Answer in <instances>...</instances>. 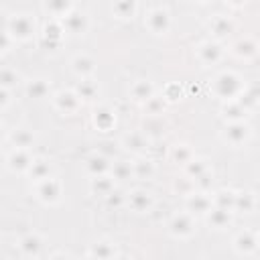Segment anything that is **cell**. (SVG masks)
Listing matches in <instances>:
<instances>
[{
    "label": "cell",
    "instance_id": "6da1fadb",
    "mask_svg": "<svg viewBox=\"0 0 260 260\" xmlns=\"http://www.w3.org/2000/svg\"><path fill=\"white\" fill-rule=\"evenodd\" d=\"M213 89H215V93H217L219 98L228 100V98H234L236 93H240V89H242V81H240V77H238L236 73H232V71H223V73H219V75L215 77Z\"/></svg>",
    "mask_w": 260,
    "mask_h": 260
},
{
    "label": "cell",
    "instance_id": "7a4b0ae2",
    "mask_svg": "<svg viewBox=\"0 0 260 260\" xmlns=\"http://www.w3.org/2000/svg\"><path fill=\"white\" fill-rule=\"evenodd\" d=\"M35 32V20L28 14H16L10 18L8 22V35L10 39H18V41H26L30 39Z\"/></svg>",
    "mask_w": 260,
    "mask_h": 260
},
{
    "label": "cell",
    "instance_id": "3957f363",
    "mask_svg": "<svg viewBox=\"0 0 260 260\" xmlns=\"http://www.w3.org/2000/svg\"><path fill=\"white\" fill-rule=\"evenodd\" d=\"M169 230L175 238H191L195 234V219L191 213H177L171 219Z\"/></svg>",
    "mask_w": 260,
    "mask_h": 260
},
{
    "label": "cell",
    "instance_id": "277c9868",
    "mask_svg": "<svg viewBox=\"0 0 260 260\" xmlns=\"http://www.w3.org/2000/svg\"><path fill=\"white\" fill-rule=\"evenodd\" d=\"M37 197L43 203H57L61 197V181L49 177L37 185Z\"/></svg>",
    "mask_w": 260,
    "mask_h": 260
},
{
    "label": "cell",
    "instance_id": "5b68a950",
    "mask_svg": "<svg viewBox=\"0 0 260 260\" xmlns=\"http://www.w3.org/2000/svg\"><path fill=\"white\" fill-rule=\"evenodd\" d=\"M32 160H35V158H32L30 152L24 150V148H14V150L6 156V165H8V169L14 171V173H24V171H28L30 165H32Z\"/></svg>",
    "mask_w": 260,
    "mask_h": 260
},
{
    "label": "cell",
    "instance_id": "8992f818",
    "mask_svg": "<svg viewBox=\"0 0 260 260\" xmlns=\"http://www.w3.org/2000/svg\"><path fill=\"white\" fill-rule=\"evenodd\" d=\"M146 24H148V28H150L152 32L162 35V32H167V30H169L171 18H169V14H167V10H165V8L156 6V8H152V10L148 12V16H146Z\"/></svg>",
    "mask_w": 260,
    "mask_h": 260
},
{
    "label": "cell",
    "instance_id": "52a82bcc",
    "mask_svg": "<svg viewBox=\"0 0 260 260\" xmlns=\"http://www.w3.org/2000/svg\"><path fill=\"white\" fill-rule=\"evenodd\" d=\"M53 104H55V108H57L59 112L73 114V112L79 108L81 100L77 98V93H75V91H59V93H55Z\"/></svg>",
    "mask_w": 260,
    "mask_h": 260
},
{
    "label": "cell",
    "instance_id": "ba28073f",
    "mask_svg": "<svg viewBox=\"0 0 260 260\" xmlns=\"http://www.w3.org/2000/svg\"><path fill=\"white\" fill-rule=\"evenodd\" d=\"M248 136H250V128H248L246 124H242V122H232V124L223 130V140L230 142V144H234V146L242 144Z\"/></svg>",
    "mask_w": 260,
    "mask_h": 260
},
{
    "label": "cell",
    "instance_id": "9c48e42d",
    "mask_svg": "<svg viewBox=\"0 0 260 260\" xmlns=\"http://www.w3.org/2000/svg\"><path fill=\"white\" fill-rule=\"evenodd\" d=\"M187 207H189L191 215H195V213H209L211 207H213V201L205 193H191L187 197Z\"/></svg>",
    "mask_w": 260,
    "mask_h": 260
},
{
    "label": "cell",
    "instance_id": "30bf717a",
    "mask_svg": "<svg viewBox=\"0 0 260 260\" xmlns=\"http://www.w3.org/2000/svg\"><path fill=\"white\" fill-rule=\"evenodd\" d=\"M89 256L95 260H114L116 258V246L110 240H98L89 246Z\"/></svg>",
    "mask_w": 260,
    "mask_h": 260
},
{
    "label": "cell",
    "instance_id": "8fae6325",
    "mask_svg": "<svg viewBox=\"0 0 260 260\" xmlns=\"http://www.w3.org/2000/svg\"><path fill=\"white\" fill-rule=\"evenodd\" d=\"M256 246H258V240H256V234H252V232H240L236 236V240H234L236 252L238 254H244V256L256 252Z\"/></svg>",
    "mask_w": 260,
    "mask_h": 260
},
{
    "label": "cell",
    "instance_id": "7c38bea8",
    "mask_svg": "<svg viewBox=\"0 0 260 260\" xmlns=\"http://www.w3.org/2000/svg\"><path fill=\"white\" fill-rule=\"evenodd\" d=\"M205 215H207V225L213 228V230H223L232 221V211L221 209V207H211V211L205 213Z\"/></svg>",
    "mask_w": 260,
    "mask_h": 260
},
{
    "label": "cell",
    "instance_id": "4fadbf2b",
    "mask_svg": "<svg viewBox=\"0 0 260 260\" xmlns=\"http://www.w3.org/2000/svg\"><path fill=\"white\" fill-rule=\"evenodd\" d=\"M126 203H128V207L130 209H134V211H146L148 207H150V203H152V199H150V195L146 193V191H142V189H134L128 197H126Z\"/></svg>",
    "mask_w": 260,
    "mask_h": 260
},
{
    "label": "cell",
    "instance_id": "5bb4252c",
    "mask_svg": "<svg viewBox=\"0 0 260 260\" xmlns=\"http://www.w3.org/2000/svg\"><path fill=\"white\" fill-rule=\"evenodd\" d=\"M197 55L205 65H211L221 59V47L217 43H203L197 47Z\"/></svg>",
    "mask_w": 260,
    "mask_h": 260
},
{
    "label": "cell",
    "instance_id": "9a60e30c",
    "mask_svg": "<svg viewBox=\"0 0 260 260\" xmlns=\"http://www.w3.org/2000/svg\"><path fill=\"white\" fill-rule=\"evenodd\" d=\"M26 173H28V177H30L32 181L41 183V181H45V179L51 177V162L45 160V158H35L32 165H30V169H28Z\"/></svg>",
    "mask_w": 260,
    "mask_h": 260
},
{
    "label": "cell",
    "instance_id": "2e32d148",
    "mask_svg": "<svg viewBox=\"0 0 260 260\" xmlns=\"http://www.w3.org/2000/svg\"><path fill=\"white\" fill-rule=\"evenodd\" d=\"M114 122H116V112H114V110L102 106V108H98V110L93 112V124H95L100 130H110V128L114 126Z\"/></svg>",
    "mask_w": 260,
    "mask_h": 260
},
{
    "label": "cell",
    "instance_id": "e0dca14e",
    "mask_svg": "<svg viewBox=\"0 0 260 260\" xmlns=\"http://www.w3.org/2000/svg\"><path fill=\"white\" fill-rule=\"evenodd\" d=\"M63 24H65V28H67L69 32L79 35V32H83V30L87 28V16L77 14V12H67V14L63 16Z\"/></svg>",
    "mask_w": 260,
    "mask_h": 260
},
{
    "label": "cell",
    "instance_id": "ac0fdd59",
    "mask_svg": "<svg viewBox=\"0 0 260 260\" xmlns=\"http://www.w3.org/2000/svg\"><path fill=\"white\" fill-rule=\"evenodd\" d=\"M130 95H132L134 102H142V104H144L146 100H150V98L154 95V87H152L150 81L140 79V81H136V83L130 87Z\"/></svg>",
    "mask_w": 260,
    "mask_h": 260
},
{
    "label": "cell",
    "instance_id": "d6986e66",
    "mask_svg": "<svg viewBox=\"0 0 260 260\" xmlns=\"http://www.w3.org/2000/svg\"><path fill=\"white\" fill-rule=\"evenodd\" d=\"M43 248V240L37 236V234H28L24 236L20 242H18V250L24 254V256H37Z\"/></svg>",
    "mask_w": 260,
    "mask_h": 260
},
{
    "label": "cell",
    "instance_id": "ffe728a7",
    "mask_svg": "<svg viewBox=\"0 0 260 260\" xmlns=\"http://www.w3.org/2000/svg\"><path fill=\"white\" fill-rule=\"evenodd\" d=\"M124 146L128 148V150H132V152H142V150H148V140H146V136L142 134V132H130V134H126L124 136Z\"/></svg>",
    "mask_w": 260,
    "mask_h": 260
},
{
    "label": "cell",
    "instance_id": "44dd1931",
    "mask_svg": "<svg viewBox=\"0 0 260 260\" xmlns=\"http://www.w3.org/2000/svg\"><path fill=\"white\" fill-rule=\"evenodd\" d=\"M71 67H73V71H75L77 75L87 77V75L95 69V61H93L89 55H77V57H73Z\"/></svg>",
    "mask_w": 260,
    "mask_h": 260
},
{
    "label": "cell",
    "instance_id": "7402d4cb",
    "mask_svg": "<svg viewBox=\"0 0 260 260\" xmlns=\"http://www.w3.org/2000/svg\"><path fill=\"white\" fill-rule=\"evenodd\" d=\"M10 142H12L14 148H24V150H28V146L35 142V136H32V132H28V130H24V128H18V130H14V132L10 134Z\"/></svg>",
    "mask_w": 260,
    "mask_h": 260
},
{
    "label": "cell",
    "instance_id": "603a6c76",
    "mask_svg": "<svg viewBox=\"0 0 260 260\" xmlns=\"http://www.w3.org/2000/svg\"><path fill=\"white\" fill-rule=\"evenodd\" d=\"M110 169V160L102 154H93L91 158H87V171L93 175V177H102L106 171Z\"/></svg>",
    "mask_w": 260,
    "mask_h": 260
},
{
    "label": "cell",
    "instance_id": "cb8c5ba5",
    "mask_svg": "<svg viewBox=\"0 0 260 260\" xmlns=\"http://www.w3.org/2000/svg\"><path fill=\"white\" fill-rule=\"evenodd\" d=\"M256 51H258V45H256L252 39H242V41H238V43L234 45V53H236L238 57H244V59L254 57Z\"/></svg>",
    "mask_w": 260,
    "mask_h": 260
},
{
    "label": "cell",
    "instance_id": "d4e9b609",
    "mask_svg": "<svg viewBox=\"0 0 260 260\" xmlns=\"http://www.w3.org/2000/svg\"><path fill=\"white\" fill-rule=\"evenodd\" d=\"M91 191H93V193H98V195L108 197V195L114 191V181H112L110 177H106V175L95 177V179L91 181Z\"/></svg>",
    "mask_w": 260,
    "mask_h": 260
},
{
    "label": "cell",
    "instance_id": "484cf974",
    "mask_svg": "<svg viewBox=\"0 0 260 260\" xmlns=\"http://www.w3.org/2000/svg\"><path fill=\"white\" fill-rule=\"evenodd\" d=\"M110 169H112V177H114V179H120V181L130 179V177L134 175V169H132V162H130V160H118V162H114Z\"/></svg>",
    "mask_w": 260,
    "mask_h": 260
},
{
    "label": "cell",
    "instance_id": "4316f807",
    "mask_svg": "<svg viewBox=\"0 0 260 260\" xmlns=\"http://www.w3.org/2000/svg\"><path fill=\"white\" fill-rule=\"evenodd\" d=\"M26 93L30 95V98H45L47 93H49V81L47 79H32V81H28V85H26Z\"/></svg>",
    "mask_w": 260,
    "mask_h": 260
},
{
    "label": "cell",
    "instance_id": "83f0119b",
    "mask_svg": "<svg viewBox=\"0 0 260 260\" xmlns=\"http://www.w3.org/2000/svg\"><path fill=\"white\" fill-rule=\"evenodd\" d=\"M211 201H213V205L215 207H221V209H234V203H236V193H232V191H219V193H215L213 197H211Z\"/></svg>",
    "mask_w": 260,
    "mask_h": 260
},
{
    "label": "cell",
    "instance_id": "f1b7e54d",
    "mask_svg": "<svg viewBox=\"0 0 260 260\" xmlns=\"http://www.w3.org/2000/svg\"><path fill=\"white\" fill-rule=\"evenodd\" d=\"M75 93L79 100H93L98 95V85L91 81V79H83L77 87H75Z\"/></svg>",
    "mask_w": 260,
    "mask_h": 260
},
{
    "label": "cell",
    "instance_id": "f546056e",
    "mask_svg": "<svg viewBox=\"0 0 260 260\" xmlns=\"http://www.w3.org/2000/svg\"><path fill=\"white\" fill-rule=\"evenodd\" d=\"M20 81V75L10 67H0V87L10 89Z\"/></svg>",
    "mask_w": 260,
    "mask_h": 260
},
{
    "label": "cell",
    "instance_id": "4dcf8cb0",
    "mask_svg": "<svg viewBox=\"0 0 260 260\" xmlns=\"http://www.w3.org/2000/svg\"><path fill=\"white\" fill-rule=\"evenodd\" d=\"M256 207V197L252 193H242V195H236V203H234V209H240V211H252Z\"/></svg>",
    "mask_w": 260,
    "mask_h": 260
},
{
    "label": "cell",
    "instance_id": "1f68e13d",
    "mask_svg": "<svg viewBox=\"0 0 260 260\" xmlns=\"http://www.w3.org/2000/svg\"><path fill=\"white\" fill-rule=\"evenodd\" d=\"M162 110H165V100H162V98L152 95L150 100L144 102V112H146L148 116H158V114H162Z\"/></svg>",
    "mask_w": 260,
    "mask_h": 260
},
{
    "label": "cell",
    "instance_id": "d6a6232c",
    "mask_svg": "<svg viewBox=\"0 0 260 260\" xmlns=\"http://www.w3.org/2000/svg\"><path fill=\"white\" fill-rule=\"evenodd\" d=\"M173 158H175V162H179V165H187V162L193 158V152H191V148H189L187 144H179V146H175V150H173Z\"/></svg>",
    "mask_w": 260,
    "mask_h": 260
},
{
    "label": "cell",
    "instance_id": "836d02e7",
    "mask_svg": "<svg viewBox=\"0 0 260 260\" xmlns=\"http://www.w3.org/2000/svg\"><path fill=\"white\" fill-rule=\"evenodd\" d=\"M246 114V110L238 104V102H230L225 108H223V116L225 118H230V120H234V122H240V118Z\"/></svg>",
    "mask_w": 260,
    "mask_h": 260
},
{
    "label": "cell",
    "instance_id": "e575fe53",
    "mask_svg": "<svg viewBox=\"0 0 260 260\" xmlns=\"http://www.w3.org/2000/svg\"><path fill=\"white\" fill-rule=\"evenodd\" d=\"M185 167H187V173H189L191 177H195V179L207 171V162H205L203 158H191Z\"/></svg>",
    "mask_w": 260,
    "mask_h": 260
},
{
    "label": "cell",
    "instance_id": "d590c367",
    "mask_svg": "<svg viewBox=\"0 0 260 260\" xmlns=\"http://www.w3.org/2000/svg\"><path fill=\"white\" fill-rule=\"evenodd\" d=\"M175 191L179 193V195H185V197H189L191 193H195V183L189 179V177H183V179H179V181H175Z\"/></svg>",
    "mask_w": 260,
    "mask_h": 260
},
{
    "label": "cell",
    "instance_id": "8d00e7d4",
    "mask_svg": "<svg viewBox=\"0 0 260 260\" xmlns=\"http://www.w3.org/2000/svg\"><path fill=\"white\" fill-rule=\"evenodd\" d=\"M230 28H232V22H230L228 18H223V16H215V18L211 20V30H213L217 37L230 32Z\"/></svg>",
    "mask_w": 260,
    "mask_h": 260
},
{
    "label": "cell",
    "instance_id": "74e56055",
    "mask_svg": "<svg viewBox=\"0 0 260 260\" xmlns=\"http://www.w3.org/2000/svg\"><path fill=\"white\" fill-rule=\"evenodd\" d=\"M136 177H150L152 175V160H136L132 162Z\"/></svg>",
    "mask_w": 260,
    "mask_h": 260
},
{
    "label": "cell",
    "instance_id": "f35d334b",
    "mask_svg": "<svg viewBox=\"0 0 260 260\" xmlns=\"http://www.w3.org/2000/svg\"><path fill=\"white\" fill-rule=\"evenodd\" d=\"M43 6H45V8L49 10V12H53L55 16H65V14H67V10L71 8V4H69V2H61V4H53V2H45Z\"/></svg>",
    "mask_w": 260,
    "mask_h": 260
},
{
    "label": "cell",
    "instance_id": "ab89813d",
    "mask_svg": "<svg viewBox=\"0 0 260 260\" xmlns=\"http://www.w3.org/2000/svg\"><path fill=\"white\" fill-rule=\"evenodd\" d=\"M134 8H136V4L134 2H122V4H114V10L120 14V16H130L132 12H134Z\"/></svg>",
    "mask_w": 260,
    "mask_h": 260
},
{
    "label": "cell",
    "instance_id": "60d3db41",
    "mask_svg": "<svg viewBox=\"0 0 260 260\" xmlns=\"http://www.w3.org/2000/svg\"><path fill=\"white\" fill-rule=\"evenodd\" d=\"M179 95H181V89H179L177 85H169V87L165 89V95H162V98H167V100L173 102V100H177Z\"/></svg>",
    "mask_w": 260,
    "mask_h": 260
},
{
    "label": "cell",
    "instance_id": "b9f144b4",
    "mask_svg": "<svg viewBox=\"0 0 260 260\" xmlns=\"http://www.w3.org/2000/svg\"><path fill=\"white\" fill-rule=\"evenodd\" d=\"M45 35L47 37H51V39H59L61 37V26L59 24H47V28H45Z\"/></svg>",
    "mask_w": 260,
    "mask_h": 260
},
{
    "label": "cell",
    "instance_id": "7bdbcfd3",
    "mask_svg": "<svg viewBox=\"0 0 260 260\" xmlns=\"http://www.w3.org/2000/svg\"><path fill=\"white\" fill-rule=\"evenodd\" d=\"M10 35H8V30H2L0 28V51H6L8 47H10Z\"/></svg>",
    "mask_w": 260,
    "mask_h": 260
},
{
    "label": "cell",
    "instance_id": "ee69618b",
    "mask_svg": "<svg viewBox=\"0 0 260 260\" xmlns=\"http://www.w3.org/2000/svg\"><path fill=\"white\" fill-rule=\"evenodd\" d=\"M108 203L118 207V205H122V203H124V197H122L120 193H114V191H112V193L108 195Z\"/></svg>",
    "mask_w": 260,
    "mask_h": 260
},
{
    "label": "cell",
    "instance_id": "f6af8a7d",
    "mask_svg": "<svg viewBox=\"0 0 260 260\" xmlns=\"http://www.w3.org/2000/svg\"><path fill=\"white\" fill-rule=\"evenodd\" d=\"M8 102H10V93H8V89L0 87V108H4Z\"/></svg>",
    "mask_w": 260,
    "mask_h": 260
},
{
    "label": "cell",
    "instance_id": "bcb514c9",
    "mask_svg": "<svg viewBox=\"0 0 260 260\" xmlns=\"http://www.w3.org/2000/svg\"><path fill=\"white\" fill-rule=\"evenodd\" d=\"M51 260H71V256H67V254H61V252H59V254H53V256H51Z\"/></svg>",
    "mask_w": 260,
    "mask_h": 260
},
{
    "label": "cell",
    "instance_id": "7dc6e473",
    "mask_svg": "<svg viewBox=\"0 0 260 260\" xmlns=\"http://www.w3.org/2000/svg\"><path fill=\"white\" fill-rule=\"evenodd\" d=\"M114 260H132V258H128V256H116Z\"/></svg>",
    "mask_w": 260,
    "mask_h": 260
},
{
    "label": "cell",
    "instance_id": "c3c4849f",
    "mask_svg": "<svg viewBox=\"0 0 260 260\" xmlns=\"http://www.w3.org/2000/svg\"><path fill=\"white\" fill-rule=\"evenodd\" d=\"M2 20H4V16H2V10H0V22H2Z\"/></svg>",
    "mask_w": 260,
    "mask_h": 260
},
{
    "label": "cell",
    "instance_id": "681fc988",
    "mask_svg": "<svg viewBox=\"0 0 260 260\" xmlns=\"http://www.w3.org/2000/svg\"><path fill=\"white\" fill-rule=\"evenodd\" d=\"M85 260H95V258H91V256H87V258H85Z\"/></svg>",
    "mask_w": 260,
    "mask_h": 260
},
{
    "label": "cell",
    "instance_id": "f907efd6",
    "mask_svg": "<svg viewBox=\"0 0 260 260\" xmlns=\"http://www.w3.org/2000/svg\"><path fill=\"white\" fill-rule=\"evenodd\" d=\"M0 134H2V128H0Z\"/></svg>",
    "mask_w": 260,
    "mask_h": 260
}]
</instances>
